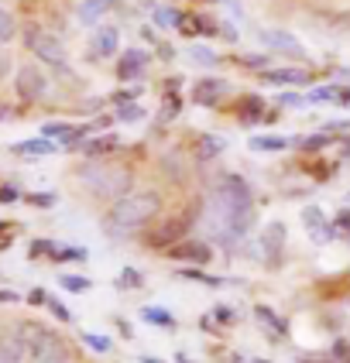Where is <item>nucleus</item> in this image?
<instances>
[{
	"instance_id": "1",
	"label": "nucleus",
	"mask_w": 350,
	"mask_h": 363,
	"mask_svg": "<svg viewBox=\"0 0 350 363\" xmlns=\"http://www.w3.org/2000/svg\"><path fill=\"white\" fill-rule=\"evenodd\" d=\"M254 220V202H251V189L237 175H224L217 182L213 196L206 199L203 223L206 230L224 243L241 240Z\"/></svg>"
},
{
	"instance_id": "2",
	"label": "nucleus",
	"mask_w": 350,
	"mask_h": 363,
	"mask_svg": "<svg viewBox=\"0 0 350 363\" xmlns=\"http://www.w3.org/2000/svg\"><path fill=\"white\" fill-rule=\"evenodd\" d=\"M162 209V196L158 192H131V196H124V199L114 202V209L106 213V230L114 233V237H127V233H134V230H141L144 223L155 220V213Z\"/></svg>"
},
{
	"instance_id": "3",
	"label": "nucleus",
	"mask_w": 350,
	"mask_h": 363,
	"mask_svg": "<svg viewBox=\"0 0 350 363\" xmlns=\"http://www.w3.org/2000/svg\"><path fill=\"white\" fill-rule=\"evenodd\" d=\"M80 182L93 192V196L124 199V196H131V182H134V175H131L124 164H89V168H82Z\"/></svg>"
},
{
	"instance_id": "4",
	"label": "nucleus",
	"mask_w": 350,
	"mask_h": 363,
	"mask_svg": "<svg viewBox=\"0 0 350 363\" xmlns=\"http://www.w3.org/2000/svg\"><path fill=\"white\" fill-rule=\"evenodd\" d=\"M18 336L24 340L35 363H69V353H65V346H62V340L55 333H48L41 325H21Z\"/></svg>"
},
{
	"instance_id": "5",
	"label": "nucleus",
	"mask_w": 350,
	"mask_h": 363,
	"mask_svg": "<svg viewBox=\"0 0 350 363\" xmlns=\"http://www.w3.org/2000/svg\"><path fill=\"white\" fill-rule=\"evenodd\" d=\"M28 48L38 55L41 62H48V65H55V69H65V48H62L59 38H52L48 31H41V28H28Z\"/></svg>"
},
{
	"instance_id": "6",
	"label": "nucleus",
	"mask_w": 350,
	"mask_h": 363,
	"mask_svg": "<svg viewBox=\"0 0 350 363\" xmlns=\"http://www.w3.org/2000/svg\"><path fill=\"white\" fill-rule=\"evenodd\" d=\"M18 93L24 100H41L48 93V79H45V72L38 65H24L18 72Z\"/></svg>"
},
{
	"instance_id": "7",
	"label": "nucleus",
	"mask_w": 350,
	"mask_h": 363,
	"mask_svg": "<svg viewBox=\"0 0 350 363\" xmlns=\"http://www.w3.org/2000/svg\"><path fill=\"white\" fill-rule=\"evenodd\" d=\"M144 65H148V55H144L141 48H131V52H124V59H121V65H117V76L121 79H138L144 72Z\"/></svg>"
},
{
	"instance_id": "8",
	"label": "nucleus",
	"mask_w": 350,
	"mask_h": 363,
	"mask_svg": "<svg viewBox=\"0 0 350 363\" xmlns=\"http://www.w3.org/2000/svg\"><path fill=\"white\" fill-rule=\"evenodd\" d=\"M185 230H189V220L185 216H179V220H172L168 226H158L155 233H148V243L151 247H162V243H172V240H179Z\"/></svg>"
},
{
	"instance_id": "9",
	"label": "nucleus",
	"mask_w": 350,
	"mask_h": 363,
	"mask_svg": "<svg viewBox=\"0 0 350 363\" xmlns=\"http://www.w3.org/2000/svg\"><path fill=\"white\" fill-rule=\"evenodd\" d=\"M265 79L271 82V86H309V72H302V69H268Z\"/></svg>"
},
{
	"instance_id": "10",
	"label": "nucleus",
	"mask_w": 350,
	"mask_h": 363,
	"mask_svg": "<svg viewBox=\"0 0 350 363\" xmlns=\"http://www.w3.org/2000/svg\"><path fill=\"white\" fill-rule=\"evenodd\" d=\"M261 41L275 52H288V55H302V45L292 38L288 31H261Z\"/></svg>"
},
{
	"instance_id": "11",
	"label": "nucleus",
	"mask_w": 350,
	"mask_h": 363,
	"mask_svg": "<svg viewBox=\"0 0 350 363\" xmlns=\"http://www.w3.org/2000/svg\"><path fill=\"white\" fill-rule=\"evenodd\" d=\"M226 93V82L224 79H203L196 89H192V100L203 103V106H213Z\"/></svg>"
},
{
	"instance_id": "12",
	"label": "nucleus",
	"mask_w": 350,
	"mask_h": 363,
	"mask_svg": "<svg viewBox=\"0 0 350 363\" xmlns=\"http://www.w3.org/2000/svg\"><path fill=\"white\" fill-rule=\"evenodd\" d=\"M28 353V346L21 336H4L0 340V363H21Z\"/></svg>"
},
{
	"instance_id": "13",
	"label": "nucleus",
	"mask_w": 350,
	"mask_h": 363,
	"mask_svg": "<svg viewBox=\"0 0 350 363\" xmlns=\"http://www.w3.org/2000/svg\"><path fill=\"white\" fill-rule=\"evenodd\" d=\"M110 7H114V0H82L76 14H80L82 24H97V21H100Z\"/></svg>"
},
{
	"instance_id": "14",
	"label": "nucleus",
	"mask_w": 350,
	"mask_h": 363,
	"mask_svg": "<svg viewBox=\"0 0 350 363\" xmlns=\"http://www.w3.org/2000/svg\"><path fill=\"white\" fill-rule=\"evenodd\" d=\"M172 257H182V261H196V264H206L209 261V247L206 243H179L175 250H168Z\"/></svg>"
},
{
	"instance_id": "15",
	"label": "nucleus",
	"mask_w": 350,
	"mask_h": 363,
	"mask_svg": "<svg viewBox=\"0 0 350 363\" xmlns=\"http://www.w3.org/2000/svg\"><path fill=\"white\" fill-rule=\"evenodd\" d=\"M117 52V28H100L93 35V55H114Z\"/></svg>"
},
{
	"instance_id": "16",
	"label": "nucleus",
	"mask_w": 350,
	"mask_h": 363,
	"mask_svg": "<svg viewBox=\"0 0 350 363\" xmlns=\"http://www.w3.org/2000/svg\"><path fill=\"white\" fill-rule=\"evenodd\" d=\"M302 220H306L309 233H312L316 240H327V237H329V230H323V213H319L316 206H309L306 213H302Z\"/></svg>"
},
{
	"instance_id": "17",
	"label": "nucleus",
	"mask_w": 350,
	"mask_h": 363,
	"mask_svg": "<svg viewBox=\"0 0 350 363\" xmlns=\"http://www.w3.org/2000/svg\"><path fill=\"white\" fill-rule=\"evenodd\" d=\"M45 138H59V141H76V138H80V127H72V123H48V127H45Z\"/></svg>"
},
{
	"instance_id": "18",
	"label": "nucleus",
	"mask_w": 350,
	"mask_h": 363,
	"mask_svg": "<svg viewBox=\"0 0 350 363\" xmlns=\"http://www.w3.org/2000/svg\"><path fill=\"white\" fill-rule=\"evenodd\" d=\"M114 147H117V138H114V134H106V138H97V141L82 144V151H86V155H106V151H114Z\"/></svg>"
},
{
	"instance_id": "19",
	"label": "nucleus",
	"mask_w": 350,
	"mask_h": 363,
	"mask_svg": "<svg viewBox=\"0 0 350 363\" xmlns=\"http://www.w3.org/2000/svg\"><path fill=\"white\" fill-rule=\"evenodd\" d=\"M18 151H21V155H52V151H55V144H52V141H38V138H35V141L18 144Z\"/></svg>"
},
{
	"instance_id": "20",
	"label": "nucleus",
	"mask_w": 350,
	"mask_h": 363,
	"mask_svg": "<svg viewBox=\"0 0 350 363\" xmlns=\"http://www.w3.org/2000/svg\"><path fill=\"white\" fill-rule=\"evenodd\" d=\"M251 147L254 151H282V147H288V138H254Z\"/></svg>"
},
{
	"instance_id": "21",
	"label": "nucleus",
	"mask_w": 350,
	"mask_h": 363,
	"mask_svg": "<svg viewBox=\"0 0 350 363\" xmlns=\"http://www.w3.org/2000/svg\"><path fill=\"white\" fill-rule=\"evenodd\" d=\"M155 21H158L162 28H179V24H182V14L172 11V7H158V11H155Z\"/></svg>"
},
{
	"instance_id": "22",
	"label": "nucleus",
	"mask_w": 350,
	"mask_h": 363,
	"mask_svg": "<svg viewBox=\"0 0 350 363\" xmlns=\"http://www.w3.org/2000/svg\"><path fill=\"white\" fill-rule=\"evenodd\" d=\"M224 151V138H203V144H199V158L203 162H209L213 155H220Z\"/></svg>"
},
{
	"instance_id": "23",
	"label": "nucleus",
	"mask_w": 350,
	"mask_h": 363,
	"mask_svg": "<svg viewBox=\"0 0 350 363\" xmlns=\"http://www.w3.org/2000/svg\"><path fill=\"white\" fill-rule=\"evenodd\" d=\"M282 240H285V230H282V223H275V226L265 233V247L278 254V250H282Z\"/></svg>"
},
{
	"instance_id": "24",
	"label": "nucleus",
	"mask_w": 350,
	"mask_h": 363,
	"mask_svg": "<svg viewBox=\"0 0 350 363\" xmlns=\"http://www.w3.org/2000/svg\"><path fill=\"white\" fill-rule=\"evenodd\" d=\"M11 38H14V18H11L7 11H0V45Z\"/></svg>"
},
{
	"instance_id": "25",
	"label": "nucleus",
	"mask_w": 350,
	"mask_h": 363,
	"mask_svg": "<svg viewBox=\"0 0 350 363\" xmlns=\"http://www.w3.org/2000/svg\"><path fill=\"white\" fill-rule=\"evenodd\" d=\"M182 278H192V281H203V284H209V288H220V278H209V274H203V271H192V267H185L182 271Z\"/></svg>"
},
{
	"instance_id": "26",
	"label": "nucleus",
	"mask_w": 350,
	"mask_h": 363,
	"mask_svg": "<svg viewBox=\"0 0 350 363\" xmlns=\"http://www.w3.org/2000/svg\"><path fill=\"white\" fill-rule=\"evenodd\" d=\"M62 284H65L69 291H86V288H89V281H86V278H80V274H65V278H62Z\"/></svg>"
},
{
	"instance_id": "27",
	"label": "nucleus",
	"mask_w": 350,
	"mask_h": 363,
	"mask_svg": "<svg viewBox=\"0 0 350 363\" xmlns=\"http://www.w3.org/2000/svg\"><path fill=\"white\" fill-rule=\"evenodd\" d=\"M144 319H148V323H162V325H168V329H172V315H168V312H155V308H144Z\"/></svg>"
},
{
	"instance_id": "28",
	"label": "nucleus",
	"mask_w": 350,
	"mask_h": 363,
	"mask_svg": "<svg viewBox=\"0 0 350 363\" xmlns=\"http://www.w3.org/2000/svg\"><path fill=\"white\" fill-rule=\"evenodd\" d=\"M189 55L199 62V65H213V62H217V55H213L209 48H189Z\"/></svg>"
},
{
	"instance_id": "29",
	"label": "nucleus",
	"mask_w": 350,
	"mask_h": 363,
	"mask_svg": "<svg viewBox=\"0 0 350 363\" xmlns=\"http://www.w3.org/2000/svg\"><path fill=\"white\" fill-rule=\"evenodd\" d=\"M117 117H121L124 123H131V121H141L144 110H141V106H121V113H117Z\"/></svg>"
},
{
	"instance_id": "30",
	"label": "nucleus",
	"mask_w": 350,
	"mask_h": 363,
	"mask_svg": "<svg viewBox=\"0 0 350 363\" xmlns=\"http://www.w3.org/2000/svg\"><path fill=\"white\" fill-rule=\"evenodd\" d=\"M121 284H127V288L134 284V288H138V284H141V274H138V271H124V281Z\"/></svg>"
},
{
	"instance_id": "31",
	"label": "nucleus",
	"mask_w": 350,
	"mask_h": 363,
	"mask_svg": "<svg viewBox=\"0 0 350 363\" xmlns=\"http://www.w3.org/2000/svg\"><path fill=\"white\" fill-rule=\"evenodd\" d=\"M48 308H52V312H55V315H59L62 323H69V312H65V308H62V302H55V298H52V302H48Z\"/></svg>"
},
{
	"instance_id": "32",
	"label": "nucleus",
	"mask_w": 350,
	"mask_h": 363,
	"mask_svg": "<svg viewBox=\"0 0 350 363\" xmlns=\"http://www.w3.org/2000/svg\"><path fill=\"white\" fill-rule=\"evenodd\" d=\"M323 144H329V138H327V134H316V138H309L302 147H323Z\"/></svg>"
},
{
	"instance_id": "33",
	"label": "nucleus",
	"mask_w": 350,
	"mask_h": 363,
	"mask_svg": "<svg viewBox=\"0 0 350 363\" xmlns=\"http://www.w3.org/2000/svg\"><path fill=\"white\" fill-rule=\"evenodd\" d=\"M31 202H35V206H52V202H55V196H48V192H38V196H31Z\"/></svg>"
},
{
	"instance_id": "34",
	"label": "nucleus",
	"mask_w": 350,
	"mask_h": 363,
	"mask_svg": "<svg viewBox=\"0 0 350 363\" xmlns=\"http://www.w3.org/2000/svg\"><path fill=\"white\" fill-rule=\"evenodd\" d=\"M82 340H86V343L93 346V350H106V340H100V336H89V333H86Z\"/></svg>"
},
{
	"instance_id": "35",
	"label": "nucleus",
	"mask_w": 350,
	"mask_h": 363,
	"mask_svg": "<svg viewBox=\"0 0 350 363\" xmlns=\"http://www.w3.org/2000/svg\"><path fill=\"white\" fill-rule=\"evenodd\" d=\"M14 199H18L14 189H0V202H14Z\"/></svg>"
},
{
	"instance_id": "36",
	"label": "nucleus",
	"mask_w": 350,
	"mask_h": 363,
	"mask_svg": "<svg viewBox=\"0 0 350 363\" xmlns=\"http://www.w3.org/2000/svg\"><path fill=\"white\" fill-rule=\"evenodd\" d=\"M7 243H11V230L0 223V247H7Z\"/></svg>"
},
{
	"instance_id": "37",
	"label": "nucleus",
	"mask_w": 350,
	"mask_h": 363,
	"mask_svg": "<svg viewBox=\"0 0 350 363\" xmlns=\"http://www.w3.org/2000/svg\"><path fill=\"white\" fill-rule=\"evenodd\" d=\"M226 7H230V11H234V14H237V11H241V4H237V0H224Z\"/></svg>"
},
{
	"instance_id": "38",
	"label": "nucleus",
	"mask_w": 350,
	"mask_h": 363,
	"mask_svg": "<svg viewBox=\"0 0 350 363\" xmlns=\"http://www.w3.org/2000/svg\"><path fill=\"white\" fill-rule=\"evenodd\" d=\"M144 363H162V360H155V357H144Z\"/></svg>"
},
{
	"instance_id": "39",
	"label": "nucleus",
	"mask_w": 350,
	"mask_h": 363,
	"mask_svg": "<svg viewBox=\"0 0 350 363\" xmlns=\"http://www.w3.org/2000/svg\"><path fill=\"white\" fill-rule=\"evenodd\" d=\"M344 155H347V158H350V141H347V144H344Z\"/></svg>"
},
{
	"instance_id": "40",
	"label": "nucleus",
	"mask_w": 350,
	"mask_h": 363,
	"mask_svg": "<svg viewBox=\"0 0 350 363\" xmlns=\"http://www.w3.org/2000/svg\"><path fill=\"white\" fill-rule=\"evenodd\" d=\"M344 103H347V106H350V93H347V96H344Z\"/></svg>"
}]
</instances>
